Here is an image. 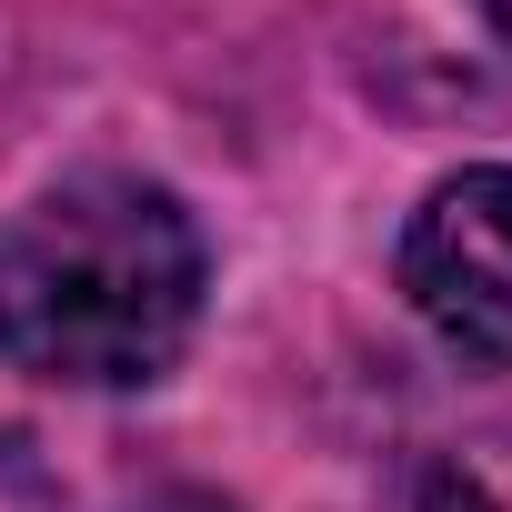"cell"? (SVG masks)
<instances>
[{"mask_svg":"<svg viewBox=\"0 0 512 512\" xmlns=\"http://www.w3.org/2000/svg\"><path fill=\"white\" fill-rule=\"evenodd\" d=\"M211 292V251L181 191L141 171H71L0 221V362L61 392L161 382Z\"/></svg>","mask_w":512,"mask_h":512,"instance_id":"6da1fadb","label":"cell"},{"mask_svg":"<svg viewBox=\"0 0 512 512\" xmlns=\"http://www.w3.org/2000/svg\"><path fill=\"white\" fill-rule=\"evenodd\" d=\"M402 302L472 372H512V161H472L402 221Z\"/></svg>","mask_w":512,"mask_h":512,"instance_id":"7a4b0ae2","label":"cell"},{"mask_svg":"<svg viewBox=\"0 0 512 512\" xmlns=\"http://www.w3.org/2000/svg\"><path fill=\"white\" fill-rule=\"evenodd\" d=\"M432 512H502L482 482H462V472H432Z\"/></svg>","mask_w":512,"mask_h":512,"instance_id":"3957f363","label":"cell"},{"mask_svg":"<svg viewBox=\"0 0 512 512\" xmlns=\"http://www.w3.org/2000/svg\"><path fill=\"white\" fill-rule=\"evenodd\" d=\"M131 512H231V502H221V492H191V482H181V492H141Z\"/></svg>","mask_w":512,"mask_h":512,"instance_id":"277c9868","label":"cell"},{"mask_svg":"<svg viewBox=\"0 0 512 512\" xmlns=\"http://www.w3.org/2000/svg\"><path fill=\"white\" fill-rule=\"evenodd\" d=\"M482 21H492V41L512 51V0H482Z\"/></svg>","mask_w":512,"mask_h":512,"instance_id":"5b68a950","label":"cell"}]
</instances>
